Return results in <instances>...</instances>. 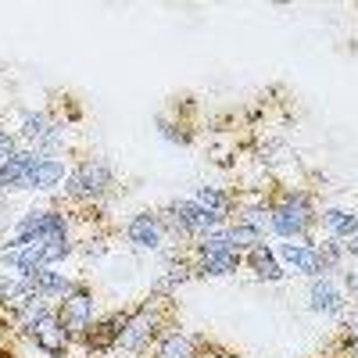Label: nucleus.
I'll return each mask as SVG.
<instances>
[{
    "label": "nucleus",
    "instance_id": "f257e3e1",
    "mask_svg": "<svg viewBox=\"0 0 358 358\" xmlns=\"http://www.w3.org/2000/svg\"><path fill=\"white\" fill-rule=\"evenodd\" d=\"M162 308H165V297H147L136 312L126 315V326H122V334H118V344L115 348H122L129 355H140L147 348H155L165 337L162 330H165V322H169L162 315Z\"/></svg>",
    "mask_w": 358,
    "mask_h": 358
},
{
    "label": "nucleus",
    "instance_id": "f03ea898",
    "mask_svg": "<svg viewBox=\"0 0 358 358\" xmlns=\"http://www.w3.org/2000/svg\"><path fill=\"white\" fill-rule=\"evenodd\" d=\"M268 215H273V233L280 241L308 236V229L315 226V208H312L308 194H301V190H283L276 204H268Z\"/></svg>",
    "mask_w": 358,
    "mask_h": 358
},
{
    "label": "nucleus",
    "instance_id": "7ed1b4c3",
    "mask_svg": "<svg viewBox=\"0 0 358 358\" xmlns=\"http://www.w3.org/2000/svg\"><path fill=\"white\" fill-rule=\"evenodd\" d=\"M111 187H115V172H111V165L101 162V158L79 162V165L69 172V179H65V194H69L72 201H90V204L101 201Z\"/></svg>",
    "mask_w": 358,
    "mask_h": 358
},
{
    "label": "nucleus",
    "instance_id": "20e7f679",
    "mask_svg": "<svg viewBox=\"0 0 358 358\" xmlns=\"http://www.w3.org/2000/svg\"><path fill=\"white\" fill-rule=\"evenodd\" d=\"M273 255L280 258L283 268H290V273L297 276H330V265H326L319 244L312 241V236H297V241H280L273 248Z\"/></svg>",
    "mask_w": 358,
    "mask_h": 358
},
{
    "label": "nucleus",
    "instance_id": "39448f33",
    "mask_svg": "<svg viewBox=\"0 0 358 358\" xmlns=\"http://www.w3.org/2000/svg\"><path fill=\"white\" fill-rule=\"evenodd\" d=\"M57 319L69 330V337H86V330L97 322V301L86 287H79L76 294H69L65 301H57Z\"/></svg>",
    "mask_w": 358,
    "mask_h": 358
},
{
    "label": "nucleus",
    "instance_id": "423d86ee",
    "mask_svg": "<svg viewBox=\"0 0 358 358\" xmlns=\"http://www.w3.org/2000/svg\"><path fill=\"white\" fill-rule=\"evenodd\" d=\"M165 219L162 212H140L126 222V241L136 251H162L165 248Z\"/></svg>",
    "mask_w": 358,
    "mask_h": 358
},
{
    "label": "nucleus",
    "instance_id": "0eeeda50",
    "mask_svg": "<svg viewBox=\"0 0 358 358\" xmlns=\"http://www.w3.org/2000/svg\"><path fill=\"white\" fill-rule=\"evenodd\" d=\"M308 308L315 315H344L348 312V294L337 287L334 276H315L308 287Z\"/></svg>",
    "mask_w": 358,
    "mask_h": 358
},
{
    "label": "nucleus",
    "instance_id": "6e6552de",
    "mask_svg": "<svg viewBox=\"0 0 358 358\" xmlns=\"http://www.w3.org/2000/svg\"><path fill=\"white\" fill-rule=\"evenodd\" d=\"M29 337L36 341V348L40 351H47V355H65V348H69V330L62 326V319H57V308L50 312V315H43L40 322H33L29 326Z\"/></svg>",
    "mask_w": 358,
    "mask_h": 358
},
{
    "label": "nucleus",
    "instance_id": "1a4fd4ad",
    "mask_svg": "<svg viewBox=\"0 0 358 358\" xmlns=\"http://www.w3.org/2000/svg\"><path fill=\"white\" fill-rule=\"evenodd\" d=\"M69 165L62 158H36L33 169H29V179H25V190H36V194H47L54 187H62L69 179Z\"/></svg>",
    "mask_w": 358,
    "mask_h": 358
},
{
    "label": "nucleus",
    "instance_id": "9d476101",
    "mask_svg": "<svg viewBox=\"0 0 358 358\" xmlns=\"http://www.w3.org/2000/svg\"><path fill=\"white\" fill-rule=\"evenodd\" d=\"M126 315L129 312H115V315H108V319H97L94 326L86 330V348L90 351H111L115 344H118V334H122V326H126Z\"/></svg>",
    "mask_w": 358,
    "mask_h": 358
},
{
    "label": "nucleus",
    "instance_id": "9b49d317",
    "mask_svg": "<svg viewBox=\"0 0 358 358\" xmlns=\"http://www.w3.org/2000/svg\"><path fill=\"white\" fill-rule=\"evenodd\" d=\"M33 162H36L33 151H15L4 165H0V194L25 190V179H29V169H33Z\"/></svg>",
    "mask_w": 358,
    "mask_h": 358
},
{
    "label": "nucleus",
    "instance_id": "f8f14e48",
    "mask_svg": "<svg viewBox=\"0 0 358 358\" xmlns=\"http://www.w3.org/2000/svg\"><path fill=\"white\" fill-rule=\"evenodd\" d=\"M319 219H322V226H326V229H330L334 241H355V236H358V215L351 212V208L326 204Z\"/></svg>",
    "mask_w": 358,
    "mask_h": 358
},
{
    "label": "nucleus",
    "instance_id": "ddd939ff",
    "mask_svg": "<svg viewBox=\"0 0 358 358\" xmlns=\"http://www.w3.org/2000/svg\"><path fill=\"white\" fill-rule=\"evenodd\" d=\"M244 265V255L241 251H226V255H204L197 258L194 273L197 276H236Z\"/></svg>",
    "mask_w": 358,
    "mask_h": 358
},
{
    "label": "nucleus",
    "instance_id": "4468645a",
    "mask_svg": "<svg viewBox=\"0 0 358 358\" xmlns=\"http://www.w3.org/2000/svg\"><path fill=\"white\" fill-rule=\"evenodd\" d=\"M208 215L215 222H233V197L222 194L219 187H197V197H194Z\"/></svg>",
    "mask_w": 358,
    "mask_h": 358
},
{
    "label": "nucleus",
    "instance_id": "2eb2a0df",
    "mask_svg": "<svg viewBox=\"0 0 358 358\" xmlns=\"http://www.w3.org/2000/svg\"><path fill=\"white\" fill-rule=\"evenodd\" d=\"M197 341L179 334V330H169L158 344H155V358H197Z\"/></svg>",
    "mask_w": 358,
    "mask_h": 358
},
{
    "label": "nucleus",
    "instance_id": "dca6fc26",
    "mask_svg": "<svg viewBox=\"0 0 358 358\" xmlns=\"http://www.w3.org/2000/svg\"><path fill=\"white\" fill-rule=\"evenodd\" d=\"M244 265H251L255 268V276L258 280H283L287 273H283V265H280V258L273 255V248H255V251H248L244 255Z\"/></svg>",
    "mask_w": 358,
    "mask_h": 358
},
{
    "label": "nucleus",
    "instance_id": "f3484780",
    "mask_svg": "<svg viewBox=\"0 0 358 358\" xmlns=\"http://www.w3.org/2000/svg\"><path fill=\"white\" fill-rule=\"evenodd\" d=\"M229 241H233V248L241 251V255H248V251H255V248L265 244V233H258V229H251L244 222H229Z\"/></svg>",
    "mask_w": 358,
    "mask_h": 358
},
{
    "label": "nucleus",
    "instance_id": "a211bd4d",
    "mask_svg": "<svg viewBox=\"0 0 358 358\" xmlns=\"http://www.w3.org/2000/svg\"><path fill=\"white\" fill-rule=\"evenodd\" d=\"M15 147H18V140H15V133L11 129H4L0 126V165H4L11 155H15Z\"/></svg>",
    "mask_w": 358,
    "mask_h": 358
},
{
    "label": "nucleus",
    "instance_id": "6ab92c4d",
    "mask_svg": "<svg viewBox=\"0 0 358 358\" xmlns=\"http://www.w3.org/2000/svg\"><path fill=\"white\" fill-rule=\"evenodd\" d=\"M344 341H358V308L344 312Z\"/></svg>",
    "mask_w": 358,
    "mask_h": 358
},
{
    "label": "nucleus",
    "instance_id": "aec40b11",
    "mask_svg": "<svg viewBox=\"0 0 358 358\" xmlns=\"http://www.w3.org/2000/svg\"><path fill=\"white\" fill-rule=\"evenodd\" d=\"M337 355H341V358H358V341H341Z\"/></svg>",
    "mask_w": 358,
    "mask_h": 358
},
{
    "label": "nucleus",
    "instance_id": "412c9836",
    "mask_svg": "<svg viewBox=\"0 0 358 358\" xmlns=\"http://www.w3.org/2000/svg\"><path fill=\"white\" fill-rule=\"evenodd\" d=\"M355 241H358V236H355Z\"/></svg>",
    "mask_w": 358,
    "mask_h": 358
}]
</instances>
